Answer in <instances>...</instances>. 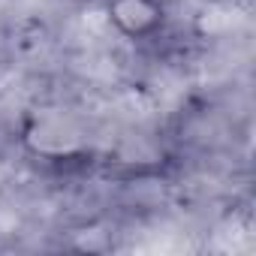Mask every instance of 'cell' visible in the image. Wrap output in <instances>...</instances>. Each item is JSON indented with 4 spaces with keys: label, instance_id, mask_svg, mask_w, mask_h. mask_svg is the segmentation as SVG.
Instances as JSON below:
<instances>
[{
    "label": "cell",
    "instance_id": "cell-1",
    "mask_svg": "<svg viewBox=\"0 0 256 256\" xmlns=\"http://www.w3.org/2000/svg\"><path fill=\"white\" fill-rule=\"evenodd\" d=\"M108 24L130 42L157 40L169 24L166 0H102Z\"/></svg>",
    "mask_w": 256,
    "mask_h": 256
},
{
    "label": "cell",
    "instance_id": "cell-2",
    "mask_svg": "<svg viewBox=\"0 0 256 256\" xmlns=\"http://www.w3.org/2000/svg\"><path fill=\"white\" fill-rule=\"evenodd\" d=\"M66 4H96V0H66Z\"/></svg>",
    "mask_w": 256,
    "mask_h": 256
}]
</instances>
